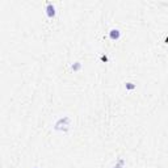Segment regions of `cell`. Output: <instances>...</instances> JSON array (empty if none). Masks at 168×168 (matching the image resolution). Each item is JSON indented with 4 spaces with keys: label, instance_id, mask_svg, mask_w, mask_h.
Instances as JSON below:
<instances>
[{
    "label": "cell",
    "instance_id": "cell-1",
    "mask_svg": "<svg viewBox=\"0 0 168 168\" xmlns=\"http://www.w3.org/2000/svg\"><path fill=\"white\" fill-rule=\"evenodd\" d=\"M55 7L53 5V3H47V5H46V15H47V17H50V19H53V17L55 16Z\"/></svg>",
    "mask_w": 168,
    "mask_h": 168
},
{
    "label": "cell",
    "instance_id": "cell-2",
    "mask_svg": "<svg viewBox=\"0 0 168 168\" xmlns=\"http://www.w3.org/2000/svg\"><path fill=\"white\" fill-rule=\"evenodd\" d=\"M120 37H121V32L118 29H112L109 32V38L112 41H117V39H120Z\"/></svg>",
    "mask_w": 168,
    "mask_h": 168
},
{
    "label": "cell",
    "instance_id": "cell-3",
    "mask_svg": "<svg viewBox=\"0 0 168 168\" xmlns=\"http://www.w3.org/2000/svg\"><path fill=\"white\" fill-rule=\"evenodd\" d=\"M125 88L129 91H133L134 88H135V84L131 83V81H127V83H125Z\"/></svg>",
    "mask_w": 168,
    "mask_h": 168
},
{
    "label": "cell",
    "instance_id": "cell-4",
    "mask_svg": "<svg viewBox=\"0 0 168 168\" xmlns=\"http://www.w3.org/2000/svg\"><path fill=\"white\" fill-rule=\"evenodd\" d=\"M80 67H81V65L79 63V62H76V63H74V65H72V70H74V71H78V70H80Z\"/></svg>",
    "mask_w": 168,
    "mask_h": 168
},
{
    "label": "cell",
    "instance_id": "cell-5",
    "mask_svg": "<svg viewBox=\"0 0 168 168\" xmlns=\"http://www.w3.org/2000/svg\"><path fill=\"white\" fill-rule=\"evenodd\" d=\"M123 163H125V162H123L122 159H120V160H118V163H117V164L114 165L113 168H122L123 167Z\"/></svg>",
    "mask_w": 168,
    "mask_h": 168
},
{
    "label": "cell",
    "instance_id": "cell-6",
    "mask_svg": "<svg viewBox=\"0 0 168 168\" xmlns=\"http://www.w3.org/2000/svg\"><path fill=\"white\" fill-rule=\"evenodd\" d=\"M101 61H103V62H107L108 61V57H107V55H101Z\"/></svg>",
    "mask_w": 168,
    "mask_h": 168
},
{
    "label": "cell",
    "instance_id": "cell-7",
    "mask_svg": "<svg viewBox=\"0 0 168 168\" xmlns=\"http://www.w3.org/2000/svg\"><path fill=\"white\" fill-rule=\"evenodd\" d=\"M165 43H168V37H167V38H165Z\"/></svg>",
    "mask_w": 168,
    "mask_h": 168
},
{
    "label": "cell",
    "instance_id": "cell-8",
    "mask_svg": "<svg viewBox=\"0 0 168 168\" xmlns=\"http://www.w3.org/2000/svg\"><path fill=\"white\" fill-rule=\"evenodd\" d=\"M33 168H38V167H33Z\"/></svg>",
    "mask_w": 168,
    "mask_h": 168
}]
</instances>
